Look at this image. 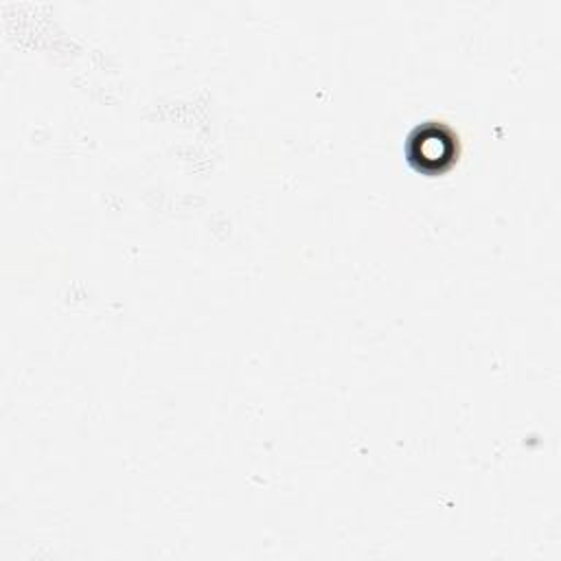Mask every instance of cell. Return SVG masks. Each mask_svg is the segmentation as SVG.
<instances>
[{
	"mask_svg": "<svg viewBox=\"0 0 561 561\" xmlns=\"http://www.w3.org/2000/svg\"><path fill=\"white\" fill-rule=\"evenodd\" d=\"M456 138L440 125L416 127L410 136V160H416L421 169L443 171L447 162L456 156Z\"/></svg>",
	"mask_w": 561,
	"mask_h": 561,
	"instance_id": "obj_1",
	"label": "cell"
}]
</instances>
